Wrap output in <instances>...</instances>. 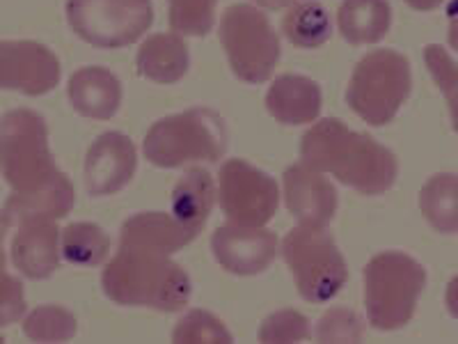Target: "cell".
I'll return each mask as SVG.
<instances>
[{
    "instance_id": "obj_1",
    "label": "cell",
    "mask_w": 458,
    "mask_h": 344,
    "mask_svg": "<svg viewBox=\"0 0 458 344\" xmlns=\"http://www.w3.org/2000/svg\"><path fill=\"white\" fill-rule=\"evenodd\" d=\"M298 161L365 198L386 195L399 179V157L390 147L333 115L308 126L298 142Z\"/></svg>"
},
{
    "instance_id": "obj_2",
    "label": "cell",
    "mask_w": 458,
    "mask_h": 344,
    "mask_svg": "<svg viewBox=\"0 0 458 344\" xmlns=\"http://www.w3.org/2000/svg\"><path fill=\"white\" fill-rule=\"evenodd\" d=\"M101 292L120 308L182 313L193 298V278L172 255L117 248L101 269Z\"/></svg>"
},
{
    "instance_id": "obj_3",
    "label": "cell",
    "mask_w": 458,
    "mask_h": 344,
    "mask_svg": "<svg viewBox=\"0 0 458 344\" xmlns=\"http://www.w3.org/2000/svg\"><path fill=\"white\" fill-rule=\"evenodd\" d=\"M227 125L218 110L193 106L158 117L142 138V159L161 170L218 163L227 150Z\"/></svg>"
},
{
    "instance_id": "obj_4",
    "label": "cell",
    "mask_w": 458,
    "mask_h": 344,
    "mask_svg": "<svg viewBox=\"0 0 458 344\" xmlns=\"http://www.w3.org/2000/svg\"><path fill=\"white\" fill-rule=\"evenodd\" d=\"M427 269L403 251H383L362 269V301L371 329L394 333L406 329L427 287Z\"/></svg>"
},
{
    "instance_id": "obj_5",
    "label": "cell",
    "mask_w": 458,
    "mask_h": 344,
    "mask_svg": "<svg viewBox=\"0 0 458 344\" xmlns=\"http://www.w3.org/2000/svg\"><path fill=\"white\" fill-rule=\"evenodd\" d=\"M218 42L234 79L261 85L276 76L282 57V35L266 10L250 0L225 7L216 23Z\"/></svg>"
},
{
    "instance_id": "obj_6",
    "label": "cell",
    "mask_w": 458,
    "mask_h": 344,
    "mask_svg": "<svg viewBox=\"0 0 458 344\" xmlns=\"http://www.w3.org/2000/svg\"><path fill=\"white\" fill-rule=\"evenodd\" d=\"M411 94V60L396 48H374L353 64L344 99L360 120L383 129L396 120Z\"/></svg>"
},
{
    "instance_id": "obj_7",
    "label": "cell",
    "mask_w": 458,
    "mask_h": 344,
    "mask_svg": "<svg viewBox=\"0 0 458 344\" xmlns=\"http://www.w3.org/2000/svg\"><path fill=\"white\" fill-rule=\"evenodd\" d=\"M280 257L292 273L298 297L312 305L337 298L349 282V262L330 228L293 225L280 239Z\"/></svg>"
},
{
    "instance_id": "obj_8",
    "label": "cell",
    "mask_w": 458,
    "mask_h": 344,
    "mask_svg": "<svg viewBox=\"0 0 458 344\" xmlns=\"http://www.w3.org/2000/svg\"><path fill=\"white\" fill-rule=\"evenodd\" d=\"M57 172L44 115L32 108L7 110L0 117V175L10 191L42 188Z\"/></svg>"
},
{
    "instance_id": "obj_9",
    "label": "cell",
    "mask_w": 458,
    "mask_h": 344,
    "mask_svg": "<svg viewBox=\"0 0 458 344\" xmlns=\"http://www.w3.org/2000/svg\"><path fill=\"white\" fill-rule=\"evenodd\" d=\"M67 26L101 51L133 47L151 30L154 0H64Z\"/></svg>"
},
{
    "instance_id": "obj_10",
    "label": "cell",
    "mask_w": 458,
    "mask_h": 344,
    "mask_svg": "<svg viewBox=\"0 0 458 344\" xmlns=\"http://www.w3.org/2000/svg\"><path fill=\"white\" fill-rule=\"evenodd\" d=\"M218 209L227 223L264 228L282 202L280 182L245 159H225L216 175Z\"/></svg>"
},
{
    "instance_id": "obj_11",
    "label": "cell",
    "mask_w": 458,
    "mask_h": 344,
    "mask_svg": "<svg viewBox=\"0 0 458 344\" xmlns=\"http://www.w3.org/2000/svg\"><path fill=\"white\" fill-rule=\"evenodd\" d=\"M63 81V64L51 47L37 39H0V90L44 97Z\"/></svg>"
},
{
    "instance_id": "obj_12",
    "label": "cell",
    "mask_w": 458,
    "mask_h": 344,
    "mask_svg": "<svg viewBox=\"0 0 458 344\" xmlns=\"http://www.w3.org/2000/svg\"><path fill=\"white\" fill-rule=\"evenodd\" d=\"M211 255L225 273L255 278L266 273L280 255V236L268 225L245 228L225 220L211 235Z\"/></svg>"
},
{
    "instance_id": "obj_13",
    "label": "cell",
    "mask_w": 458,
    "mask_h": 344,
    "mask_svg": "<svg viewBox=\"0 0 458 344\" xmlns=\"http://www.w3.org/2000/svg\"><path fill=\"white\" fill-rule=\"evenodd\" d=\"M282 200L301 228L326 229L339 211V194L335 179L296 161L282 172Z\"/></svg>"
},
{
    "instance_id": "obj_14",
    "label": "cell",
    "mask_w": 458,
    "mask_h": 344,
    "mask_svg": "<svg viewBox=\"0 0 458 344\" xmlns=\"http://www.w3.org/2000/svg\"><path fill=\"white\" fill-rule=\"evenodd\" d=\"M138 145L124 131H104L85 151L83 182L92 198H110L124 191L138 172Z\"/></svg>"
},
{
    "instance_id": "obj_15",
    "label": "cell",
    "mask_w": 458,
    "mask_h": 344,
    "mask_svg": "<svg viewBox=\"0 0 458 344\" xmlns=\"http://www.w3.org/2000/svg\"><path fill=\"white\" fill-rule=\"evenodd\" d=\"M10 260L19 276L28 280H48L63 262L60 225L55 219L30 216L16 225Z\"/></svg>"
},
{
    "instance_id": "obj_16",
    "label": "cell",
    "mask_w": 458,
    "mask_h": 344,
    "mask_svg": "<svg viewBox=\"0 0 458 344\" xmlns=\"http://www.w3.org/2000/svg\"><path fill=\"white\" fill-rule=\"evenodd\" d=\"M67 99L85 120L108 122L122 110L124 85L113 69L104 64H85L69 76Z\"/></svg>"
},
{
    "instance_id": "obj_17",
    "label": "cell",
    "mask_w": 458,
    "mask_h": 344,
    "mask_svg": "<svg viewBox=\"0 0 458 344\" xmlns=\"http://www.w3.org/2000/svg\"><path fill=\"white\" fill-rule=\"evenodd\" d=\"M264 106L277 125L310 126L323 113V90L308 73H280L268 83Z\"/></svg>"
},
{
    "instance_id": "obj_18",
    "label": "cell",
    "mask_w": 458,
    "mask_h": 344,
    "mask_svg": "<svg viewBox=\"0 0 458 344\" xmlns=\"http://www.w3.org/2000/svg\"><path fill=\"white\" fill-rule=\"evenodd\" d=\"M136 73L154 85H177L191 72L186 37L167 30L147 32L136 48Z\"/></svg>"
},
{
    "instance_id": "obj_19",
    "label": "cell",
    "mask_w": 458,
    "mask_h": 344,
    "mask_svg": "<svg viewBox=\"0 0 458 344\" xmlns=\"http://www.w3.org/2000/svg\"><path fill=\"white\" fill-rule=\"evenodd\" d=\"M199 235L183 228L172 211H138L129 216L120 228V248L129 251L177 255Z\"/></svg>"
},
{
    "instance_id": "obj_20",
    "label": "cell",
    "mask_w": 458,
    "mask_h": 344,
    "mask_svg": "<svg viewBox=\"0 0 458 344\" xmlns=\"http://www.w3.org/2000/svg\"><path fill=\"white\" fill-rule=\"evenodd\" d=\"M76 204V188L67 172H57V177L51 179L47 186L35 191L16 194L12 191L0 209V219L5 220L7 228H16L23 219L30 216H47V219H64L72 214Z\"/></svg>"
},
{
    "instance_id": "obj_21",
    "label": "cell",
    "mask_w": 458,
    "mask_h": 344,
    "mask_svg": "<svg viewBox=\"0 0 458 344\" xmlns=\"http://www.w3.org/2000/svg\"><path fill=\"white\" fill-rule=\"evenodd\" d=\"M218 207L216 177L204 166L183 168V175L172 188V216L195 235H202L204 225Z\"/></svg>"
},
{
    "instance_id": "obj_22",
    "label": "cell",
    "mask_w": 458,
    "mask_h": 344,
    "mask_svg": "<svg viewBox=\"0 0 458 344\" xmlns=\"http://www.w3.org/2000/svg\"><path fill=\"white\" fill-rule=\"evenodd\" d=\"M392 23L390 0H342L335 14V30L351 47H378L390 35Z\"/></svg>"
},
{
    "instance_id": "obj_23",
    "label": "cell",
    "mask_w": 458,
    "mask_h": 344,
    "mask_svg": "<svg viewBox=\"0 0 458 344\" xmlns=\"http://www.w3.org/2000/svg\"><path fill=\"white\" fill-rule=\"evenodd\" d=\"M335 19L318 0H302L284 7L280 19V35L284 42L301 51H317L330 42Z\"/></svg>"
},
{
    "instance_id": "obj_24",
    "label": "cell",
    "mask_w": 458,
    "mask_h": 344,
    "mask_svg": "<svg viewBox=\"0 0 458 344\" xmlns=\"http://www.w3.org/2000/svg\"><path fill=\"white\" fill-rule=\"evenodd\" d=\"M417 204L433 232L458 235V172H433L420 188Z\"/></svg>"
},
{
    "instance_id": "obj_25",
    "label": "cell",
    "mask_w": 458,
    "mask_h": 344,
    "mask_svg": "<svg viewBox=\"0 0 458 344\" xmlns=\"http://www.w3.org/2000/svg\"><path fill=\"white\" fill-rule=\"evenodd\" d=\"M60 253L67 264L79 269L104 266L110 257V236L101 225L76 220L60 228Z\"/></svg>"
},
{
    "instance_id": "obj_26",
    "label": "cell",
    "mask_w": 458,
    "mask_h": 344,
    "mask_svg": "<svg viewBox=\"0 0 458 344\" xmlns=\"http://www.w3.org/2000/svg\"><path fill=\"white\" fill-rule=\"evenodd\" d=\"M21 331L30 342H69L79 333V319L64 305L47 303L23 314Z\"/></svg>"
},
{
    "instance_id": "obj_27",
    "label": "cell",
    "mask_w": 458,
    "mask_h": 344,
    "mask_svg": "<svg viewBox=\"0 0 458 344\" xmlns=\"http://www.w3.org/2000/svg\"><path fill=\"white\" fill-rule=\"evenodd\" d=\"M220 0H165L167 28L188 39L211 35L218 23Z\"/></svg>"
},
{
    "instance_id": "obj_28",
    "label": "cell",
    "mask_w": 458,
    "mask_h": 344,
    "mask_svg": "<svg viewBox=\"0 0 458 344\" xmlns=\"http://www.w3.org/2000/svg\"><path fill=\"white\" fill-rule=\"evenodd\" d=\"M424 67L447 104L449 122L458 136V60L445 44H427L422 51Z\"/></svg>"
},
{
    "instance_id": "obj_29",
    "label": "cell",
    "mask_w": 458,
    "mask_h": 344,
    "mask_svg": "<svg viewBox=\"0 0 458 344\" xmlns=\"http://www.w3.org/2000/svg\"><path fill=\"white\" fill-rule=\"evenodd\" d=\"M172 342L177 344H232L234 335L218 314L202 308H191L172 329Z\"/></svg>"
},
{
    "instance_id": "obj_30",
    "label": "cell",
    "mask_w": 458,
    "mask_h": 344,
    "mask_svg": "<svg viewBox=\"0 0 458 344\" xmlns=\"http://www.w3.org/2000/svg\"><path fill=\"white\" fill-rule=\"evenodd\" d=\"M367 317L353 308L333 305L314 323V340L323 344H353L367 333Z\"/></svg>"
},
{
    "instance_id": "obj_31",
    "label": "cell",
    "mask_w": 458,
    "mask_h": 344,
    "mask_svg": "<svg viewBox=\"0 0 458 344\" xmlns=\"http://www.w3.org/2000/svg\"><path fill=\"white\" fill-rule=\"evenodd\" d=\"M314 338V323L301 310L282 308L266 314L257 331V340L264 344L310 342Z\"/></svg>"
},
{
    "instance_id": "obj_32",
    "label": "cell",
    "mask_w": 458,
    "mask_h": 344,
    "mask_svg": "<svg viewBox=\"0 0 458 344\" xmlns=\"http://www.w3.org/2000/svg\"><path fill=\"white\" fill-rule=\"evenodd\" d=\"M28 313L23 280L7 269H0V331L19 323Z\"/></svg>"
},
{
    "instance_id": "obj_33",
    "label": "cell",
    "mask_w": 458,
    "mask_h": 344,
    "mask_svg": "<svg viewBox=\"0 0 458 344\" xmlns=\"http://www.w3.org/2000/svg\"><path fill=\"white\" fill-rule=\"evenodd\" d=\"M447 47L452 53H458V0H447Z\"/></svg>"
},
{
    "instance_id": "obj_34",
    "label": "cell",
    "mask_w": 458,
    "mask_h": 344,
    "mask_svg": "<svg viewBox=\"0 0 458 344\" xmlns=\"http://www.w3.org/2000/svg\"><path fill=\"white\" fill-rule=\"evenodd\" d=\"M445 308H447L449 317L458 322V273L445 287Z\"/></svg>"
},
{
    "instance_id": "obj_35",
    "label": "cell",
    "mask_w": 458,
    "mask_h": 344,
    "mask_svg": "<svg viewBox=\"0 0 458 344\" xmlns=\"http://www.w3.org/2000/svg\"><path fill=\"white\" fill-rule=\"evenodd\" d=\"M447 0H403V5L411 7L412 12H433L443 7Z\"/></svg>"
},
{
    "instance_id": "obj_36",
    "label": "cell",
    "mask_w": 458,
    "mask_h": 344,
    "mask_svg": "<svg viewBox=\"0 0 458 344\" xmlns=\"http://www.w3.org/2000/svg\"><path fill=\"white\" fill-rule=\"evenodd\" d=\"M252 5L261 7V10L266 12H276V10H284V7H289L292 3L289 0H250Z\"/></svg>"
},
{
    "instance_id": "obj_37",
    "label": "cell",
    "mask_w": 458,
    "mask_h": 344,
    "mask_svg": "<svg viewBox=\"0 0 458 344\" xmlns=\"http://www.w3.org/2000/svg\"><path fill=\"white\" fill-rule=\"evenodd\" d=\"M0 269H7V251L3 245V239H0Z\"/></svg>"
},
{
    "instance_id": "obj_38",
    "label": "cell",
    "mask_w": 458,
    "mask_h": 344,
    "mask_svg": "<svg viewBox=\"0 0 458 344\" xmlns=\"http://www.w3.org/2000/svg\"><path fill=\"white\" fill-rule=\"evenodd\" d=\"M7 229H10V228H7V225H5V220L0 219V239H5Z\"/></svg>"
},
{
    "instance_id": "obj_39",
    "label": "cell",
    "mask_w": 458,
    "mask_h": 344,
    "mask_svg": "<svg viewBox=\"0 0 458 344\" xmlns=\"http://www.w3.org/2000/svg\"><path fill=\"white\" fill-rule=\"evenodd\" d=\"M289 3H292V5H293V3H302V0H289Z\"/></svg>"
},
{
    "instance_id": "obj_40",
    "label": "cell",
    "mask_w": 458,
    "mask_h": 344,
    "mask_svg": "<svg viewBox=\"0 0 458 344\" xmlns=\"http://www.w3.org/2000/svg\"><path fill=\"white\" fill-rule=\"evenodd\" d=\"M0 342H3V335H0Z\"/></svg>"
}]
</instances>
